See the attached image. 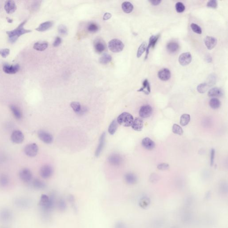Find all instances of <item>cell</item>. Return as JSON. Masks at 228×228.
Segmentation results:
<instances>
[{
	"label": "cell",
	"instance_id": "cell-1",
	"mask_svg": "<svg viewBox=\"0 0 228 228\" xmlns=\"http://www.w3.org/2000/svg\"><path fill=\"white\" fill-rule=\"evenodd\" d=\"M55 198L54 196L52 194L49 196L46 194H42L39 201V206L41 210L45 214L49 213L55 205Z\"/></svg>",
	"mask_w": 228,
	"mask_h": 228
},
{
	"label": "cell",
	"instance_id": "cell-2",
	"mask_svg": "<svg viewBox=\"0 0 228 228\" xmlns=\"http://www.w3.org/2000/svg\"><path fill=\"white\" fill-rule=\"evenodd\" d=\"M27 20H25L22 22L20 25L15 30L13 31H7L9 42L11 43H14L19 39V37L23 34L30 33L31 30H26L24 29V26L27 23Z\"/></svg>",
	"mask_w": 228,
	"mask_h": 228
},
{
	"label": "cell",
	"instance_id": "cell-3",
	"mask_svg": "<svg viewBox=\"0 0 228 228\" xmlns=\"http://www.w3.org/2000/svg\"><path fill=\"white\" fill-rule=\"evenodd\" d=\"M134 118L131 114L124 112L118 116L117 119L118 124L124 127H129L133 125Z\"/></svg>",
	"mask_w": 228,
	"mask_h": 228
},
{
	"label": "cell",
	"instance_id": "cell-4",
	"mask_svg": "<svg viewBox=\"0 0 228 228\" xmlns=\"http://www.w3.org/2000/svg\"><path fill=\"white\" fill-rule=\"evenodd\" d=\"M15 206L21 209H27L31 206L32 201L29 198L20 197L15 198L14 200Z\"/></svg>",
	"mask_w": 228,
	"mask_h": 228
},
{
	"label": "cell",
	"instance_id": "cell-5",
	"mask_svg": "<svg viewBox=\"0 0 228 228\" xmlns=\"http://www.w3.org/2000/svg\"><path fill=\"white\" fill-rule=\"evenodd\" d=\"M124 43L118 39H112L108 43L109 49L114 53L121 52L124 49Z\"/></svg>",
	"mask_w": 228,
	"mask_h": 228
},
{
	"label": "cell",
	"instance_id": "cell-6",
	"mask_svg": "<svg viewBox=\"0 0 228 228\" xmlns=\"http://www.w3.org/2000/svg\"><path fill=\"white\" fill-rule=\"evenodd\" d=\"M38 151V145L35 143L29 144L24 148V152L29 157H34L37 155Z\"/></svg>",
	"mask_w": 228,
	"mask_h": 228
},
{
	"label": "cell",
	"instance_id": "cell-7",
	"mask_svg": "<svg viewBox=\"0 0 228 228\" xmlns=\"http://www.w3.org/2000/svg\"><path fill=\"white\" fill-rule=\"evenodd\" d=\"M19 177L20 179L25 183L31 182L33 178V174L31 170L28 168H23L19 172Z\"/></svg>",
	"mask_w": 228,
	"mask_h": 228
},
{
	"label": "cell",
	"instance_id": "cell-8",
	"mask_svg": "<svg viewBox=\"0 0 228 228\" xmlns=\"http://www.w3.org/2000/svg\"><path fill=\"white\" fill-rule=\"evenodd\" d=\"M13 217V213L11 209L3 208L0 210V220L5 222H10Z\"/></svg>",
	"mask_w": 228,
	"mask_h": 228
},
{
	"label": "cell",
	"instance_id": "cell-9",
	"mask_svg": "<svg viewBox=\"0 0 228 228\" xmlns=\"http://www.w3.org/2000/svg\"><path fill=\"white\" fill-rule=\"evenodd\" d=\"M38 136L39 139L47 144H51L53 141V137L50 133L43 131V130H40L38 132Z\"/></svg>",
	"mask_w": 228,
	"mask_h": 228
},
{
	"label": "cell",
	"instance_id": "cell-10",
	"mask_svg": "<svg viewBox=\"0 0 228 228\" xmlns=\"http://www.w3.org/2000/svg\"><path fill=\"white\" fill-rule=\"evenodd\" d=\"M53 173V168L49 165H43L40 169V175L44 179H48L51 177Z\"/></svg>",
	"mask_w": 228,
	"mask_h": 228
},
{
	"label": "cell",
	"instance_id": "cell-11",
	"mask_svg": "<svg viewBox=\"0 0 228 228\" xmlns=\"http://www.w3.org/2000/svg\"><path fill=\"white\" fill-rule=\"evenodd\" d=\"M11 140L15 144H21L24 140V134L20 130H15L12 133Z\"/></svg>",
	"mask_w": 228,
	"mask_h": 228
},
{
	"label": "cell",
	"instance_id": "cell-12",
	"mask_svg": "<svg viewBox=\"0 0 228 228\" xmlns=\"http://www.w3.org/2000/svg\"><path fill=\"white\" fill-rule=\"evenodd\" d=\"M108 161L113 166H119L123 163V159L119 154H113L109 156Z\"/></svg>",
	"mask_w": 228,
	"mask_h": 228
},
{
	"label": "cell",
	"instance_id": "cell-13",
	"mask_svg": "<svg viewBox=\"0 0 228 228\" xmlns=\"http://www.w3.org/2000/svg\"><path fill=\"white\" fill-rule=\"evenodd\" d=\"M192 60L191 54L189 52L182 53L179 55V62L180 65L185 66L190 64Z\"/></svg>",
	"mask_w": 228,
	"mask_h": 228
},
{
	"label": "cell",
	"instance_id": "cell-14",
	"mask_svg": "<svg viewBox=\"0 0 228 228\" xmlns=\"http://www.w3.org/2000/svg\"><path fill=\"white\" fill-rule=\"evenodd\" d=\"M152 108L149 105L143 106L140 109L139 114L140 116L143 118L149 117L152 113Z\"/></svg>",
	"mask_w": 228,
	"mask_h": 228
},
{
	"label": "cell",
	"instance_id": "cell-15",
	"mask_svg": "<svg viewBox=\"0 0 228 228\" xmlns=\"http://www.w3.org/2000/svg\"><path fill=\"white\" fill-rule=\"evenodd\" d=\"M20 69V66L17 64L15 65H10L7 64H4L3 66V70L7 74H15L18 72Z\"/></svg>",
	"mask_w": 228,
	"mask_h": 228
},
{
	"label": "cell",
	"instance_id": "cell-16",
	"mask_svg": "<svg viewBox=\"0 0 228 228\" xmlns=\"http://www.w3.org/2000/svg\"><path fill=\"white\" fill-rule=\"evenodd\" d=\"M160 34H158L157 35H153L150 37L149 39V43L148 46H147V49H146V55H145V60L148 58V54H149V49L150 47H152V48H154L156 46V43L158 41V39L160 38Z\"/></svg>",
	"mask_w": 228,
	"mask_h": 228
},
{
	"label": "cell",
	"instance_id": "cell-17",
	"mask_svg": "<svg viewBox=\"0 0 228 228\" xmlns=\"http://www.w3.org/2000/svg\"><path fill=\"white\" fill-rule=\"evenodd\" d=\"M106 141V133H103L102 134L99 139V144L95 151V156L96 157H99L100 154L102 152L103 149L104 147Z\"/></svg>",
	"mask_w": 228,
	"mask_h": 228
},
{
	"label": "cell",
	"instance_id": "cell-18",
	"mask_svg": "<svg viewBox=\"0 0 228 228\" xmlns=\"http://www.w3.org/2000/svg\"><path fill=\"white\" fill-rule=\"evenodd\" d=\"M158 76L160 80L163 81H166L170 79L171 76L170 70L167 68H163L159 70Z\"/></svg>",
	"mask_w": 228,
	"mask_h": 228
},
{
	"label": "cell",
	"instance_id": "cell-19",
	"mask_svg": "<svg viewBox=\"0 0 228 228\" xmlns=\"http://www.w3.org/2000/svg\"><path fill=\"white\" fill-rule=\"evenodd\" d=\"M4 8L7 14H12L17 10V6L14 1H7L5 3Z\"/></svg>",
	"mask_w": 228,
	"mask_h": 228
},
{
	"label": "cell",
	"instance_id": "cell-20",
	"mask_svg": "<svg viewBox=\"0 0 228 228\" xmlns=\"http://www.w3.org/2000/svg\"><path fill=\"white\" fill-rule=\"evenodd\" d=\"M70 107L75 113L79 115H82L87 111L86 109L82 107L80 103L77 102H73L70 103Z\"/></svg>",
	"mask_w": 228,
	"mask_h": 228
},
{
	"label": "cell",
	"instance_id": "cell-21",
	"mask_svg": "<svg viewBox=\"0 0 228 228\" xmlns=\"http://www.w3.org/2000/svg\"><path fill=\"white\" fill-rule=\"evenodd\" d=\"M205 43L208 49L211 50L216 46L217 40L214 37L207 36L205 39Z\"/></svg>",
	"mask_w": 228,
	"mask_h": 228
},
{
	"label": "cell",
	"instance_id": "cell-22",
	"mask_svg": "<svg viewBox=\"0 0 228 228\" xmlns=\"http://www.w3.org/2000/svg\"><path fill=\"white\" fill-rule=\"evenodd\" d=\"M142 145L148 150H152L155 147V142L148 137H146L142 140Z\"/></svg>",
	"mask_w": 228,
	"mask_h": 228
},
{
	"label": "cell",
	"instance_id": "cell-23",
	"mask_svg": "<svg viewBox=\"0 0 228 228\" xmlns=\"http://www.w3.org/2000/svg\"><path fill=\"white\" fill-rule=\"evenodd\" d=\"M132 128L137 132H140L143 129L144 127V122L143 120L140 118H136L133 121Z\"/></svg>",
	"mask_w": 228,
	"mask_h": 228
},
{
	"label": "cell",
	"instance_id": "cell-24",
	"mask_svg": "<svg viewBox=\"0 0 228 228\" xmlns=\"http://www.w3.org/2000/svg\"><path fill=\"white\" fill-rule=\"evenodd\" d=\"M94 48L96 52L102 53L106 49V45L102 40L97 39L94 42Z\"/></svg>",
	"mask_w": 228,
	"mask_h": 228
},
{
	"label": "cell",
	"instance_id": "cell-25",
	"mask_svg": "<svg viewBox=\"0 0 228 228\" xmlns=\"http://www.w3.org/2000/svg\"><path fill=\"white\" fill-rule=\"evenodd\" d=\"M10 109L15 117L17 120H21L23 117V113L19 107L14 105L10 106Z\"/></svg>",
	"mask_w": 228,
	"mask_h": 228
},
{
	"label": "cell",
	"instance_id": "cell-26",
	"mask_svg": "<svg viewBox=\"0 0 228 228\" xmlns=\"http://www.w3.org/2000/svg\"><path fill=\"white\" fill-rule=\"evenodd\" d=\"M53 22L52 21H47L40 24L39 27L35 30L39 32H44L51 28L53 26Z\"/></svg>",
	"mask_w": 228,
	"mask_h": 228
},
{
	"label": "cell",
	"instance_id": "cell-27",
	"mask_svg": "<svg viewBox=\"0 0 228 228\" xmlns=\"http://www.w3.org/2000/svg\"><path fill=\"white\" fill-rule=\"evenodd\" d=\"M223 95V92L221 89L219 88L214 87L211 89L209 91L208 95L209 97H221Z\"/></svg>",
	"mask_w": 228,
	"mask_h": 228
},
{
	"label": "cell",
	"instance_id": "cell-28",
	"mask_svg": "<svg viewBox=\"0 0 228 228\" xmlns=\"http://www.w3.org/2000/svg\"><path fill=\"white\" fill-rule=\"evenodd\" d=\"M167 49L168 52L171 53H175L179 49V45L177 42H171L167 45Z\"/></svg>",
	"mask_w": 228,
	"mask_h": 228
},
{
	"label": "cell",
	"instance_id": "cell-29",
	"mask_svg": "<svg viewBox=\"0 0 228 228\" xmlns=\"http://www.w3.org/2000/svg\"><path fill=\"white\" fill-rule=\"evenodd\" d=\"M48 46V44L47 42H37L34 44V48L38 51H43L47 49Z\"/></svg>",
	"mask_w": 228,
	"mask_h": 228
},
{
	"label": "cell",
	"instance_id": "cell-30",
	"mask_svg": "<svg viewBox=\"0 0 228 228\" xmlns=\"http://www.w3.org/2000/svg\"><path fill=\"white\" fill-rule=\"evenodd\" d=\"M138 91H142L145 93V94L148 95L151 92V88H150V84L148 79H146L143 81V86L138 90Z\"/></svg>",
	"mask_w": 228,
	"mask_h": 228
},
{
	"label": "cell",
	"instance_id": "cell-31",
	"mask_svg": "<svg viewBox=\"0 0 228 228\" xmlns=\"http://www.w3.org/2000/svg\"><path fill=\"white\" fill-rule=\"evenodd\" d=\"M32 185L34 188L38 189H44L46 186L45 183L38 179H34L32 181Z\"/></svg>",
	"mask_w": 228,
	"mask_h": 228
},
{
	"label": "cell",
	"instance_id": "cell-32",
	"mask_svg": "<svg viewBox=\"0 0 228 228\" xmlns=\"http://www.w3.org/2000/svg\"><path fill=\"white\" fill-rule=\"evenodd\" d=\"M122 8L125 13L129 14L133 11L134 7L133 4L130 2H125L122 4Z\"/></svg>",
	"mask_w": 228,
	"mask_h": 228
},
{
	"label": "cell",
	"instance_id": "cell-33",
	"mask_svg": "<svg viewBox=\"0 0 228 228\" xmlns=\"http://www.w3.org/2000/svg\"><path fill=\"white\" fill-rule=\"evenodd\" d=\"M126 182L129 184H133L137 181V176L132 173H127L125 176Z\"/></svg>",
	"mask_w": 228,
	"mask_h": 228
},
{
	"label": "cell",
	"instance_id": "cell-34",
	"mask_svg": "<svg viewBox=\"0 0 228 228\" xmlns=\"http://www.w3.org/2000/svg\"><path fill=\"white\" fill-rule=\"evenodd\" d=\"M190 120V116L188 114H184L181 116L180 124L181 126H185L188 125Z\"/></svg>",
	"mask_w": 228,
	"mask_h": 228
},
{
	"label": "cell",
	"instance_id": "cell-35",
	"mask_svg": "<svg viewBox=\"0 0 228 228\" xmlns=\"http://www.w3.org/2000/svg\"><path fill=\"white\" fill-rule=\"evenodd\" d=\"M209 106L213 109H217L221 106V102L218 99L213 98L209 101Z\"/></svg>",
	"mask_w": 228,
	"mask_h": 228
},
{
	"label": "cell",
	"instance_id": "cell-36",
	"mask_svg": "<svg viewBox=\"0 0 228 228\" xmlns=\"http://www.w3.org/2000/svg\"><path fill=\"white\" fill-rule=\"evenodd\" d=\"M112 60V57L111 55L108 53H105L100 58L99 61L101 64H107L111 62Z\"/></svg>",
	"mask_w": 228,
	"mask_h": 228
},
{
	"label": "cell",
	"instance_id": "cell-37",
	"mask_svg": "<svg viewBox=\"0 0 228 228\" xmlns=\"http://www.w3.org/2000/svg\"><path fill=\"white\" fill-rule=\"evenodd\" d=\"M9 183V177L5 174L0 175V186L5 187L8 185Z\"/></svg>",
	"mask_w": 228,
	"mask_h": 228
},
{
	"label": "cell",
	"instance_id": "cell-38",
	"mask_svg": "<svg viewBox=\"0 0 228 228\" xmlns=\"http://www.w3.org/2000/svg\"><path fill=\"white\" fill-rule=\"evenodd\" d=\"M118 123L117 120H114L111 123L109 127L108 128V133L111 135H114L116 131L118 128Z\"/></svg>",
	"mask_w": 228,
	"mask_h": 228
},
{
	"label": "cell",
	"instance_id": "cell-39",
	"mask_svg": "<svg viewBox=\"0 0 228 228\" xmlns=\"http://www.w3.org/2000/svg\"><path fill=\"white\" fill-rule=\"evenodd\" d=\"M210 86L208 83H202L199 85L197 87L198 92L200 93L203 94L206 92L209 87Z\"/></svg>",
	"mask_w": 228,
	"mask_h": 228
},
{
	"label": "cell",
	"instance_id": "cell-40",
	"mask_svg": "<svg viewBox=\"0 0 228 228\" xmlns=\"http://www.w3.org/2000/svg\"><path fill=\"white\" fill-rule=\"evenodd\" d=\"M147 47V43L145 42L142 43L141 46H139L137 52V57L138 58H139L142 56L143 53L146 51Z\"/></svg>",
	"mask_w": 228,
	"mask_h": 228
},
{
	"label": "cell",
	"instance_id": "cell-41",
	"mask_svg": "<svg viewBox=\"0 0 228 228\" xmlns=\"http://www.w3.org/2000/svg\"><path fill=\"white\" fill-rule=\"evenodd\" d=\"M99 29L98 26L95 23H90L87 26L88 31L91 33H95L98 31Z\"/></svg>",
	"mask_w": 228,
	"mask_h": 228
},
{
	"label": "cell",
	"instance_id": "cell-42",
	"mask_svg": "<svg viewBox=\"0 0 228 228\" xmlns=\"http://www.w3.org/2000/svg\"><path fill=\"white\" fill-rule=\"evenodd\" d=\"M57 205L58 209L60 210L64 211L66 209V202L63 199H60L57 201Z\"/></svg>",
	"mask_w": 228,
	"mask_h": 228
},
{
	"label": "cell",
	"instance_id": "cell-43",
	"mask_svg": "<svg viewBox=\"0 0 228 228\" xmlns=\"http://www.w3.org/2000/svg\"><path fill=\"white\" fill-rule=\"evenodd\" d=\"M172 132L174 134L178 135H182L183 134V130L179 125L174 124L172 127Z\"/></svg>",
	"mask_w": 228,
	"mask_h": 228
},
{
	"label": "cell",
	"instance_id": "cell-44",
	"mask_svg": "<svg viewBox=\"0 0 228 228\" xmlns=\"http://www.w3.org/2000/svg\"><path fill=\"white\" fill-rule=\"evenodd\" d=\"M191 28L193 32L197 34H201L202 33L201 28L195 23H192L191 24Z\"/></svg>",
	"mask_w": 228,
	"mask_h": 228
},
{
	"label": "cell",
	"instance_id": "cell-45",
	"mask_svg": "<svg viewBox=\"0 0 228 228\" xmlns=\"http://www.w3.org/2000/svg\"><path fill=\"white\" fill-rule=\"evenodd\" d=\"M175 9H176L177 12L181 13L184 11L185 9V7L182 2H178L176 3V5H175Z\"/></svg>",
	"mask_w": 228,
	"mask_h": 228
},
{
	"label": "cell",
	"instance_id": "cell-46",
	"mask_svg": "<svg viewBox=\"0 0 228 228\" xmlns=\"http://www.w3.org/2000/svg\"><path fill=\"white\" fill-rule=\"evenodd\" d=\"M58 31L61 35H66L67 34V28L64 25H60L58 27Z\"/></svg>",
	"mask_w": 228,
	"mask_h": 228
},
{
	"label": "cell",
	"instance_id": "cell-47",
	"mask_svg": "<svg viewBox=\"0 0 228 228\" xmlns=\"http://www.w3.org/2000/svg\"><path fill=\"white\" fill-rule=\"evenodd\" d=\"M207 7L212 9H216L217 7V2L216 0L209 1L207 4Z\"/></svg>",
	"mask_w": 228,
	"mask_h": 228
},
{
	"label": "cell",
	"instance_id": "cell-48",
	"mask_svg": "<svg viewBox=\"0 0 228 228\" xmlns=\"http://www.w3.org/2000/svg\"><path fill=\"white\" fill-rule=\"evenodd\" d=\"M10 53V50L9 49H0V55L3 58L7 57Z\"/></svg>",
	"mask_w": 228,
	"mask_h": 228
},
{
	"label": "cell",
	"instance_id": "cell-49",
	"mask_svg": "<svg viewBox=\"0 0 228 228\" xmlns=\"http://www.w3.org/2000/svg\"><path fill=\"white\" fill-rule=\"evenodd\" d=\"M169 166L167 163H162L159 164L157 166L158 169L160 170H166L169 168Z\"/></svg>",
	"mask_w": 228,
	"mask_h": 228
},
{
	"label": "cell",
	"instance_id": "cell-50",
	"mask_svg": "<svg viewBox=\"0 0 228 228\" xmlns=\"http://www.w3.org/2000/svg\"><path fill=\"white\" fill-rule=\"evenodd\" d=\"M210 155V163L211 165L212 166L213 164L214 161L215 155V151L213 148L211 149Z\"/></svg>",
	"mask_w": 228,
	"mask_h": 228
},
{
	"label": "cell",
	"instance_id": "cell-51",
	"mask_svg": "<svg viewBox=\"0 0 228 228\" xmlns=\"http://www.w3.org/2000/svg\"><path fill=\"white\" fill-rule=\"evenodd\" d=\"M61 39L59 37H57L55 38L54 42L53 43V46L54 47H57L61 44Z\"/></svg>",
	"mask_w": 228,
	"mask_h": 228
},
{
	"label": "cell",
	"instance_id": "cell-52",
	"mask_svg": "<svg viewBox=\"0 0 228 228\" xmlns=\"http://www.w3.org/2000/svg\"><path fill=\"white\" fill-rule=\"evenodd\" d=\"M115 228H125V225L121 222H118L115 225Z\"/></svg>",
	"mask_w": 228,
	"mask_h": 228
},
{
	"label": "cell",
	"instance_id": "cell-53",
	"mask_svg": "<svg viewBox=\"0 0 228 228\" xmlns=\"http://www.w3.org/2000/svg\"><path fill=\"white\" fill-rule=\"evenodd\" d=\"M111 17H112V15H111L110 13H106L104 15L103 17V19L104 20H108L110 19Z\"/></svg>",
	"mask_w": 228,
	"mask_h": 228
},
{
	"label": "cell",
	"instance_id": "cell-54",
	"mask_svg": "<svg viewBox=\"0 0 228 228\" xmlns=\"http://www.w3.org/2000/svg\"><path fill=\"white\" fill-rule=\"evenodd\" d=\"M149 2L153 6H156L159 5L161 2V1H150Z\"/></svg>",
	"mask_w": 228,
	"mask_h": 228
},
{
	"label": "cell",
	"instance_id": "cell-55",
	"mask_svg": "<svg viewBox=\"0 0 228 228\" xmlns=\"http://www.w3.org/2000/svg\"><path fill=\"white\" fill-rule=\"evenodd\" d=\"M8 22H9V23H12V22H13V20H11V19H8Z\"/></svg>",
	"mask_w": 228,
	"mask_h": 228
}]
</instances>
